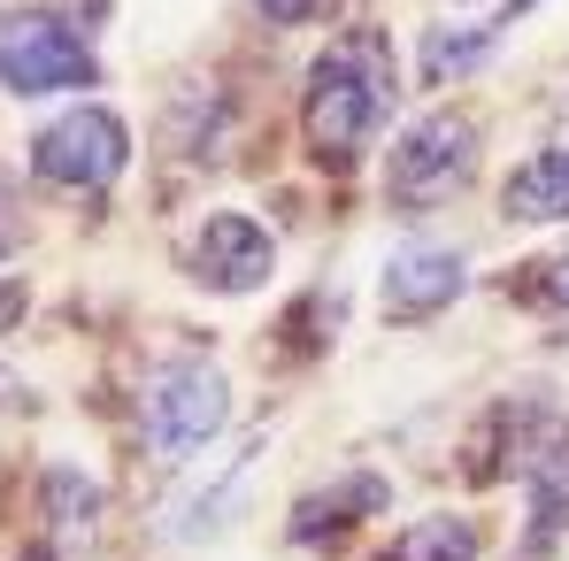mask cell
<instances>
[{
  "mask_svg": "<svg viewBox=\"0 0 569 561\" xmlns=\"http://www.w3.org/2000/svg\"><path fill=\"white\" fill-rule=\"evenodd\" d=\"M500 208H508L516 223H562V216H569V147H547V154H531V162L508 178Z\"/></svg>",
  "mask_w": 569,
  "mask_h": 561,
  "instance_id": "9c48e42d",
  "label": "cell"
},
{
  "mask_svg": "<svg viewBox=\"0 0 569 561\" xmlns=\"http://www.w3.org/2000/svg\"><path fill=\"white\" fill-rule=\"evenodd\" d=\"M523 300H539V308H569V254H562V262L523 270Z\"/></svg>",
  "mask_w": 569,
  "mask_h": 561,
  "instance_id": "5bb4252c",
  "label": "cell"
},
{
  "mask_svg": "<svg viewBox=\"0 0 569 561\" xmlns=\"http://www.w3.org/2000/svg\"><path fill=\"white\" fill-rule=\"evenodd\" d=\"M0 86L8 93H86L100 86V62L62 16L0 8Z\"/></svg>",
  "mask_w": 569,
  "mask_h": 561,
  "instance_id": "3957f363",
  "label": "cell"
},
{
  "mask_svg": "<svg viewBox=\"0 0 569 561\" xmlns=\"http://www.w3.org/2000/svg\"><path fill=\"white\" fill-rule=\"evenodd\" d=\"M470 123L455 116V108H439V116H416L408 131H400V147H392V170H385V192L392 200H408V208H439V200H455L462 178H470Z\"/></svg>",
  "mask_w": 569,
  "mask_h": 561,
  "instance_id": "277c9868",
  "label": "cell"
},
{
  "mask_svg": "<svg viewBox=\"0 0 569 561\" xmlns=\"http://www.w3.org/2000/svg\"><path fill=\"white\" fill-rule=\"evenodd\" d=\"M186 262H192V278L216 284V292H254V284L270 278L278 247H270V231H262L254 216H208V223L192 231Z\"/></svg>",
  "mask_w": 569,
  "mask_h": 561,
  "instance_id": "8992f818",
  "label": "cell"
},
{
  "mask_svg": "<svg viewBox=\"0 0 569 561\" xmlns=\"http://www.w3.org/2000/svg\"><path fill=\"white\" fill-rule=\"evenodd\" d=\"M485 54H492V39H485V31H431V39H423V54H416V70H423V86H447V78L485 70Z\"/></svg>",
  "mask_w": 569,
  "mask_h": 561,
  "instance_id": "7c38bea8",
  "label": "cell"
},
{
  "mask_svg": "<svg viewBox=\"0 0 569 561\" xmlns=\"http://www.w3.org/2000/svg\"><path fill=\"white\" fill-rule=\"evenodd\" d=\"M47 508H54V539L78 547V539L100 523V484L86 477V469H47Z\"/></svg>",
  "mask_w": 569,
  "mask_h": 561,
  "instance_id": "8fae6325",
  "label": "cell"
},
{
  "mask_svg": "<svg viewBox=\"0 0 569 561\" xmlns=\"http://www.w3.org/2000/svg\"><path fill=\"white\" fill-rule=\"evenodd\" d=\"M16 315H23V284H16V278H0V331H8Z\"/></svg>",
  "mask_w": 569,
  "mask_h": 561,
  "instance_id": "2e32d148",
  "label": "cell"
},
{
  "mask_svg": "<svg viewBox=\"0 0 569 561\" xmlns=\"http://www.w3.org/2000/svg\"><path fill=\"white\" fill-rule=\"evenodd\" d=\"M385 100H392V86H385L378 39H355V47L323 54L316 78H308V147H316L323 162H347V154L385 123Z\"/></svg>",
  "mask_w": 569,
  "mask_h": 561,
  "instance_id": "7a4b0ae2",
  "label": "cell"
},
{
  "mask_svg": "<svg viewBox=\"0 0 569 561\" xmlns=\"http://www.w3.org/2000/svg\"><path fill=\"white\" fill-rule=\"evenodd\" d=\"M0 254H8V231H0Z\"/></svg>",
  "mask_w": 569,
  "mask_h": 561,
  "instance_id": "e0dca14e",
  "label": "cell"
},
{
  "mask_svg": "<svg viewBox=\"0 0 569 561\" xmlns=\"http://www.w3.org/2000/svg\"><path fill=\"white\" fill-rule=\"evenodd\" d=\"M516 8H531V0H516Z\"/></svg>",
  "mask_w": 569,
  "mask_h": 561,
  "instance_id": "ac0fdd59",
  "label": "cell"
},
{
  "mask_svg": "<svg viewBox=\"0 0 569 561\" xmlns=\"http://www.w3.org/2000/svg\"><path fill=\"white\" fill-rule=\"evenodd\" d=\"M531 539H555L569 531V431H555L547 454H531Z\"/></svg>",
  "mask_w": 569,
  "mask_h": 561,
  "instance_id": "30bf717a",
  "label": "cell"
},
{
  "mask_svg": "<svg viewBox=\"0 0 569 561\" xmlns=\"http://www.w3.org/2000/svg\"><path fill=\"white\" fill-rule=\"evenodd\" d=\"M385 500V477H347V484H323V492H308L300 508H292V539L300 547H331V531H347V523H362V515H378Z\"/></svg>",
  "mask_w": 569,
  "mask_h": 561,
  "instance_id": "ba28073f",
  "label": "cell"
},
{
  "mask_svg": "<svg viewBox=\"0 0 569 561\" xmlns=\"http://www.w3.org/2000/svg\"><path fill=\"white\" fill-rule=\"evenodd\" d=\"M31 162H39V178H54V186H108V178L131 162V131H123L116 108H70V116H54V123L31 139Z\"/></svg>",
  "mask_w": 569,
  "mask_h": 561,
  "instance_id": "5b68a950",
  "label": "cell"
},
{
  "mask_svg": "<svg viewBox=\"0 0 569 561\" xmlns=\"http://www.w3.org/2000/svg\"><path fill=\"white\" fill-rule=\"evenodd\" d=\"M470 284V270H462V254L455 247H400L392 262H385V300L392 308H408V315H431V308H447L455 292Z\"/></svg>",
  "mask_w": 569,
  "mask_h": 561,
  "instance_id": "52a82bcc",
  "label": "cell"
},
{
  "mask_svg": "<svg viewBox=\"0 0 569 561\" xmlns=\"http://www.w3.org/2000/svg\"><path fill=\"white\" fill-rule=\"evenodd\" d=\"M254 8H262L270 23H308V16H323L331 0H254Z\"/></svg>",
  "mask_w": 569,
  "mask_h": 561,
  "instance_id": "9a60e30c",
  "label": "cell"
},
{
  "mask_svg": "<svg viewBox=\"0 0 569 561\" xmlns=\"http://www.w3.org/2000/svg\"><path fill=\"white\" fill-rule=\"evenodd\" d=\"M223 423H231V377L216 370L208 354H178V362L147 370V392H139V439H147V454L186 462L192 447H208Z\"/></svg>",
  "mask_w": 569,
  "mask_h": 561,
  "instance_id": "6da1fadb",
  "label": "cell"
},
{
  "mask_svg": "<svg viewBox=\"0 0 569 561\" xmlns=\"http://www.w3.org/2000/svg\"><path fill=\"white\" fill-rule=\"evenodd\" d=\"M477 554V531L462 515H423L408 539H400V561H470Z\"/></svg>",
  "mask_w": 569,
  "mask_h": 561,
  "instance_id": "4fadbf2b",
  "label": "cell"
}]
</instances>
